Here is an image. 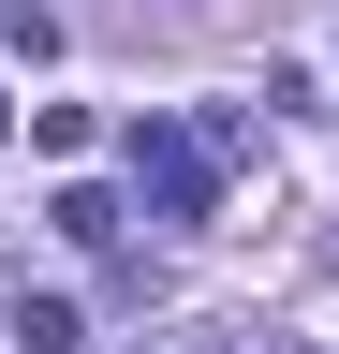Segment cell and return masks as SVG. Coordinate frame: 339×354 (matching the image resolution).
<instances>
[{"label":"cell","instance_id":"277c9868","mask_svg":"<svg viewBox=\"0 0 339 354\" xmlns=\"http://www.w3.org/2000/svg\"><path fill=\"white\" fill-rule=\"evenodd\" d=\"M0 118H15V104H0Z\"/></svg>","mask_w":339,"mask_h":354},{"label":"cell","instance_id":"6da1fadb","mask_svg":"<svg viewBox=\"0 0 339 354\" xmlns=\"http://www.w3.org/2000/svg\"><path fill=\"white\" fill-rule=\"evenodd\" d=\"M133 192H148V221H162V236H192V221L222 207V162H206V133L133 118Z\"/></svg>","mask_w":339,"mask_h":354},{"label":"cell","instance_id":"3957f363","mask_svg":"<svg viewBox=\"0 0 339 354\" xmlns=\"http://www.w3.org/2000/svg\"><path fill=\"white\" fill-rule=\"evenodd\" d=\"M59 236L74 251H118V192H59Z\"/></svg>","mask_w":339,"mask_h":354},{"label":"cell","instance_id":"7a4b0ae2","mask_svg":"<svg viewBox=\"0 0 339 354\" xmlns=\"http://www.w3.org/2000/svg\"><path fill=\"white\" fill-rule=\"evenodd\" d=\"M15 339H30V354H74V339H89V310H74V295H15Z\"/></svg>","mask_w":339,"mask_h":354}]
</instances>
